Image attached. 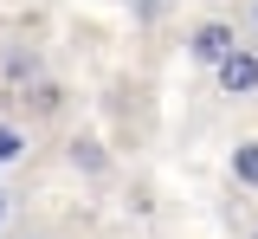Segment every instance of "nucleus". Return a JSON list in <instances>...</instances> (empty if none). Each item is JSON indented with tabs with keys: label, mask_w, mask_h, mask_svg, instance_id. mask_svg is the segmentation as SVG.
<instances>
[{
	"label": "nucleus",
	"mask_w": 258,
	"mask_h": 239,
	"mask_svg": "<svg viewBox=\"0 0 258 239\" xmlns=\"http://www.w3.org/2000/svg\"><path fill=\"white\" fill-rule=\"evenodd\" d=\"M20 149H26V142H20V130H7V123H0V155H20Z\"/></svg>",
	"instance_id": "20e7f679"
},
{
	"label": "nucleus",
	"mask_w": 258,
	"mask_h": 239,
	"mask_svg": "<svg viewBox=\"0 0 258 239\" xmlns=\"http://www.w3.org/2000/svg\"><path fill=\"white\" fill-rule=\"evenodd\" d=\"M232 168H239V181H245V188H258V142H245V149L232 155Z\"/></svg>",
	"instance_id": "7ed1b4c3"
},
{
	"label": "nucleus",
	"mask_w": 258,
	"mask_h": 239,
	"mask_svg": "<svg viewBox=\"0 0 258 239\" xmlns=\"http://www.w3.org/2000/svg\"><path fill=\"white\" fill-rule=\"evenodd\" d=\"M232 52H239V45H232V26H220V20L194 33V58H207V65H226Z\"/></svg>",
	"instance_id": "f257e3e1"
},
{
	"label": "nucleus",
	"mask_w": 258,
	"mask_h": 239,
	"mask_svg": "<svg viewBox=\"0 0 258 239\" xmlns=\"http://www.w3.org/2000/svg\"><path fill=\"white\" fill-rule=\"evenodd\" d=\"M220 84L226 91H258V58L252 52H232V58L220 65Z\"/></svg>",
	"instance_id": "f03ea898"
}]
</instances>
